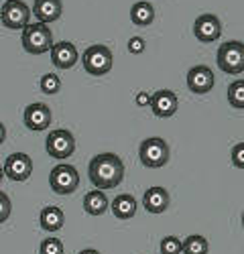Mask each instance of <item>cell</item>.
I'll return each instance as SVG.
<instances>
[{
	"mask_svg": "<svg viewBox=\"0 0 244 254\" xmlns=\"http://www.w3.org/2000/svg\"><path fill=\"white\" fill-rule=\"evenodd\" d=\"M2 177H4V167H0V181H2Z\"/></svg>",
	"mask_w": 244,
	"mask_h": 254,
	"instance_id": "cell-32",
	"label": "cell"
},
{
	"mask_svg": "<svg viewBox=\"0 0 244 254\" xmlns=\"http://www.w3.org/2000/svg\"><path fill=\"white\" fill-rule=\"evenodd\" d=\"M130 20L136 27H149L155 20V8L149 0H140V2H134L130 8Z\"/></svg>",
	"mask_w": 244,
	"mask_h": 254,
	"instance_id": "cell-20",
	"label": "cell"
},
{
	"mask_svg": "<svg viewBox=\"0 0 244 254\" xmlns=\"http://www.w3.org/2000/svg\"><path fill=\"white\" fill-rule=\"evenodd\" d=\"M193 35L201 43H214L222 35V23L216 14H199L193 23Z\"/></svg>",
	"mask_w": 244,
	"mask_h": 254,
	"instance_id": "cell-9",
	"label": "cell"
},
{
	"mask_svg": "<svg viewBox=\"0 0 244 254\" xmlns=\"http://www.w3.org/2000/svg\"><path fill=\"white\" fill-rule=\"evenodd\" d=\"M151 100H153V94H149V92H140L136 96V104L140 106V108H147V106H151Z\"/></svg>",
	"mask_w": 244,
	"mask_h": 254,
	"instance_id": "cell-29",
	"label": "cell"
},
{
	"mask_svg": "<svg viewBox=\"0 0 244 254\" xmlns=\"http://www.w3.org/2000/svg\"><path fill=\"white\" fill-rule=\"evenodd\" d=\"M88 175L96 189H114L124 179V163L114 153L96 155L88 165Z\"/></svg>",
	"mask_w": 244,
	"mask_h": 254,
	"instance_id": "cell-1",
	"label": "cell"
},
{
	"mask_svg": "<svg viewBox=\"0 0 244 254\" xmlns=\"http://www.w3.org/2000/svg\"><path fill=\"white\" fill-rule=\"evenodd\" d=\"M10 211H12V203H10L8 195H6L4 191H0V224L8 220Z\"/></svg>",
	"mask_w": 244,
	"mask_h": 254,
	"instance_id": "cell-27",
	"label": "cell"
},
{
	"mask_svg": "<svg viewBox=\"0 0 244 254\" xmlns=\"http://www.w3.org/2000/svg\"><path fill=\"white\" fill-rule=\"evenodd\" d=\"M230 155H232V165L236 169H242V171H244V140L232 146V153Z\"/></svg>",
	"mask_w": 244,
	"mask_h": 254,
	"instance_id": "cell-26",
	"label": "cell"
},
{
	"mask_svg": "<svg viewBox=\"0 0 244 254\" xmlns=\"http://www.w3.org/2000/svg\"><path fill=\"white\" fill-rule=\"evenodd\" d=\"M242 226H244V211H242Z\"/></svg>",
	"mask_w": 244,
	"mask_h": 254,
	"instance_id": "cell-33",
	"label": "cell"
},
{
	"mask_svg": "<svg viewBox=\"0 0 244 254\" xmlns=\"http://www.w3.org/2000/svg\"><path fill=\"white\" fill-rule=\"evenodd\" d=\"M39 254H63V244L59 238H45L41 242Z\"/></svg>",
	"mask_w": 244,
	"mask_h": 254,
	"instance_id": "cell-25",
	"label": "cell"
},
{
	"mask_svg": "<svg viewBox=\"0 0 244 254\" xmlns=\"http://www.w3.org/2000/svg\"><path fill=\"white\" fill-rule=\"evenodd\" d=\"M177 106H179V100L171 90H159L153 94L151 110L159 118H171L177 112Z\"/></svg>",
	"mask_w": 244,
	"mask_h": 254,
	"instance_id": "cell-14",
	"label": "cell"
},
{
	"mask_svg": "<svg viewBox=\"0 0 244 254\" xmlns=\"http://www.w3.org/2000/svg\"><path fill=\"white\" fill-rule=\"evenodd\" d=\"M51 63L57 69H71L77 63V49L69 41H59L51 47Z\"/></svg>",
	"mask_w": 244,
	"mask_h": 254,
	"instance_id": "cell-12",
	"label": "cell"
},
{
	"mask_svg": "<svg viewBox=\"0 0 244 254\" xmlns=\"http://www.w3.org/2000/svg\"><path fill=\"white\" fill-rule=\"evenodd\" d=\"M79 254H100L98 250H94V248H86V250H81Z\"/></svg>",
	"mask_w": 244,
	"mask_h": 254,
	"instance_id": "cell-31",
	"label": "cell"
},
{
	"mask_svg": "<svg viewBox=\"0 0 244 254\" xmlns=\"http://www.w3.org/2000/svg\"><path fill=\"white\" fill-rule=\"evenodd\" d=\"M112 51L106 45H92L81 55L84 69L90 75H106L112 69Z\"/></svg>",
	"mask_w": 244,
	"mask_h": 254,
	"instance_id": "cell-5",
	"label": "cell"
},
{
	"mask_svg": "<svg viewBox=\"0 0 244 254\" xmlns=\"http://www.w3.org/2000/svg\"><path fill=\"white\" fill-rule=\"evenodd\" d=\"M45 149H47V155L53 159H67L75 151V138L69 130H63V128L53 130L45 140Z\"/></svg>",
	"mask_w": 244,
	"mask_h": 254,
	"instance_id": "cell-8",
	"label": "cell"
},
{
	"mask_svg": "<svg viewBox=\"0 0 244 254\" xmlns=\"http://www.w3.org/2000/svg\"><path fill=\"white\" fill-rule=\"evenodd\" d=\"M4 140H6V126L0 122V144H2Z\"/></svg>",
	"mask_w": 244,
	"mask_h": 254,
	"instance_id": "cell-30",
	"label": "cell"
},
{
	"mask_svg": "<svg viewBox=\"0 0 244 254\" xmlns=\"http://www.w3.org/2000/svg\"><path fill=\"white\" fill-rule=\"evenodd\" d=\"M49 124H51V110L45 104L35 102L25 108V126L29 130L41 132V130H45Z\"/></svg>",
	"mask_w": 244,
	"mask_h": 254,
	"instance_id": "cell-13",
	"label": "cell"
},
{
	"mask_svg": "<svg viewBox=\"0 0 244 254\" xmlns=\"http://www.w3.org/2000/svg\"><path fill=\"white\" fill-rule=\"evenodd\" d=\"M126 47H128V51H130L132 55H140V53H145L147 43H145V39H142V37H130V41L126 43Z\"/></svg>",
	"mask_w": 244,
	"mask_h": 254,
	"instance_id": "cell-28",
	"label": "cell"
},
{
	"mask_svg": "<svg viewBox=\"0 0 244 254\" xmlns=\"http://www.w3.org/2000/svg\"><path fill=\"white\" fill-rule=\"evenodd\" d=\"M33 173V161L25 153H14L4 163V175L12 181H27Z\"/></svg>",
	"mask_w": 244,
	"mask_h": 254,
	"instance_id": "cell-10",
	"label": "cell"
},
{
	"mask_svg": "<svg viewBox=\"0 0 244 254\" xmlns=\"http://www.w3.org/2000/svg\"><path fill=\"white\" fill-rule=\"evenodd\" d=\"M136 207H138L136 199H134L132 195H128V193L116 195V197H114V201L110 203L112 214H114L118 220H130V218H134Z\"/></svg>",
	"mask_w": 244,
	"mask_h": 254,
	"instance_id": "cell-18",
	"label": "cell"
},
{
	"mask_svg": "<svg viewBox=\"0 0 244 254\" xmlns=\"http://www.w3.org/2000/svg\"><path fill=\"white\" fill-rule=\"evenodd\" d=\"M228 102L232 108L244 110V79H236L228 86Z\"/></svg>",
	"mask_w": 244,
	"mask_h": 254,
	"instance_id": "cell-22",
	"label": "cell"
},
{
	"mask_svg": "<svg viewBox=\"0 0 244 254\" xmlns=\"http://www.w3.org/2000/svg\"><path fill=\"white\" fill-rule=\"evenodd\" d=\"M63 222H65V216L61 207H55V205H47L41 209V216H39V224L45 232H57L63 228Z\"/></svg>",
	"mask_w": 244,
	"mask_h": 254,
	"instance_id": "cell-19",
	"label": "cell"
},
{
	"mask_svg": "<svg viewBox=\"0 0 244 254\" xmlns=\"http://www.w3.org/2000/svg\"><path fill=\"white\" fill-rule=\"evenodd\" d=\"M161 254H183V242L177 236H165L159 244Z\"/></svg>",
	"mask_w": 244,
	"mask_h": 254,
	"instance_id": "cell-23",
	"label": "cell"
},
{
	"mask_svg": "<svg viewBox=\"0 0 244 254\" xmlns=\"http://www.w3.org/2000/svg\"><path fill=\"white\" fill-rule=\"evenodd\" d=\"M53 45H55L53 43V35H51V31H49V27L45 23L29 25L23 31V47L31 55H43V53L51 51Z\"/></svg>",
	"mask_w": 244,
	"mask_h": 254,
	"instance_id": "cell-4",
	"label": "cell"
},
{
	"mask_svg": "<svg viewBox=\"0 0 244 254\" xmlns=\"http://www.w3.org/2000/svg\"><path fill=\"white\" fill-rule=\"evenodd\" d=\"M216 63L218 67L228 73V75H238L244 71V43L240 41H228V43H222L216 55Z\"/></svg>",
	"mask_w": 244,
	"mask_h": 254,
	"instance_id": "cell-3",
	"label": "cell"
},
{
	"mask_svg": "<svg viewBox=\"0 0 244 254\" xmlns=\"http://www.w3.org/2000/svg\"><path fill=\"white\" fill-rule=\"evenodd\" d=\"M171 203L169 191L165 187H149L145 195H142V205L149 214H163Z\"/></svg>",
	"mask_w": 244,
	"mask_h": 254,
	"instance_id": "cell-15",
	"label": "cell"
},
{
	"mask_svg": "<svg viewBox=\"0 0 244 254\" xmlns=\"http://www.w3.org/2000/svg\"><path fill=\"white\" fill-rule=\"evenodd\" d=\"M49 185L55 193L59 195H69L73 193L79 185V173L71 165H57L49 173Z\"/></svg>",
	"mask_w": 244,
	"mask_h": 254,
	"instance_id": "cell-6",
	"label": "cell"
},
{
	"mask_svg": "<svg viewBox=\"0 0 244 254\" xmlns=\"http://www.w3.org/2000/svg\"><path fill=\"white\" fill-rule=\"evenodd\" d=\"M110 207V201L106 197V193L102 189H92L84 195V209L90 216H102L106 214V209Z\"/></svg>",
	"mask_w": 244,
	"mask_h": 254,
	"instance_id": "cell-17",
	"label": "cell"
},
{
	"mask_svg": "<svg viewBox=\"0 0 244 254\" xmlns=\"http://www.w3.org/2000/svg\"><path fill=\"white\" fill-rule=\"evenodd\" d=\"M216 83L214 71L208 65H195L187 71V88L193 94H208Z\"/></svg>",
	"mask_w": 244,
	"mask_h": 254,
	"instance_id": "cell-11",
	"label": "cell"
},
{
	"mask_svg": "<svg viewBox=\"0 0 244 254\" xmlns=\"http://www.w3.org/2000/svg\"><path fill=\"white\" fill-rule=\"evenodd\" d=\"M29 18H31V8L20 2V0H8V2L2 4V10H0V20L6 29H27L29 27Z\"/></svg>",
	"mask_w": 244,
	"mask_h": 254,
	"instance_id": "cell-7",
	"label": "cell"
},
{
	"mask_svg": "<svg viewBox=\"0 0 244 254\" xmlns=\"http://www.w3.org/2000/svg\"><path fill=\"white\" fill-rule=\"evenodd\" d=\"M59 88H61L59 75H55V73H45L43 77H41V92H43V94L53 96V94L59 92Z\"/></svg>",
	"mask_w": 244,
	"mask_h": 254,
	"instance_id": "cell-24",
	"label": "cell"
},
{
	"mask_svg": "<svg viewBox=\"0 0 244 254\" xmlns=\"http://www.w3.org/2000/svg\"><path fill=\"white\" fill-rule=\"evenodd\" d=\"M4 2H8V0H4Z\"/></svg>",
	"mask_w": 244,
	"mask_h": 254,
	"instance_id": "cell-34",
	"label": "cell"
},
{
	"mask_svg": "<svg viewBox=\"0 0 244 254\" xmlns=\"http://www.w3.org/2000/svg\"><path fill=\"white\" fill-rule=\"evenodd\" d=\"M208 250H210L208 240L199 234L187 236L183 240V254H208Z\"/></svg>",
	"mask_w": 244,
	"mask_h": 254,
	"instance_id": "cell-21",
	"label": "cell"
},
{
	"mask_svg": "<svg viewBox=\"0 0 244 254\" xmlns=\"http://www.w3.org/2000/svg\"><path fill=\"white\" fill-rule=\"evenodd\" d=\"M61 10H63V4L61 0H35L33 4V14L39 18V23H53L61 16Z\"/></svg>",
	"mask_w": 244,
	"mask_h": 254,
	"instance_id": "cell-16",
	"label": "cell"
},
{
	"mask_svg": "<svg viewBox=\"0 0 244 254\" xmlns=\"http://www.w3.org/2000/svg\"><path fill=\"white\" fill-rule=\"evenodd\" d=\"M169 144L159 138V136H151V138H145L138 146V159L140 163L149 167V169H159V167H165L167 161H169Z\"/></svg>",
	"mask_w": 244,
	"mask_h": 254,
	"instance_id": "cell-2",
	"label": "cell"
}]
</instances>
